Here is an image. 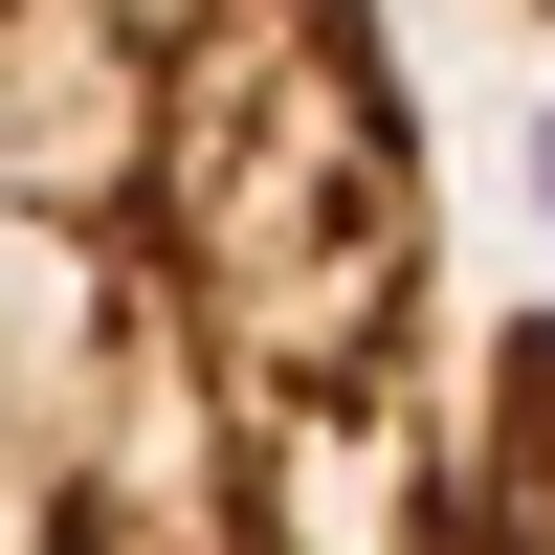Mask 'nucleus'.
Here are the masks:
<instances>
[{
	"label": "nucleus",
	"mask_w": 555,
	"mask_h": 555,
	"mask_svg": "<svg viewBox=\"0 0 555 555\" xmlns=\"http://www.w3.org/2000/svg\"><path fill=\"white\" fill-rule=\"evenodd\" d=\"M0 555H467L444 201L378 23L0 0Z\"/></svg>",
	"instance_id": "obj_1"
},
{
	"label": "nucleus",
	"mask_w": 555,
	"mask_h": 555,
	"mask_svg": "<svg viewBox=\"0 0 555 555\" xmlns=\"http://www.w3.org/2000/svg\"><path fill=\"white\" fill-rule=\"evenodd\" d=\"M467 555H555V311H512L467 378Z\"/></svg>",
	"instance_id": "obj_2"
}]
</instances>
